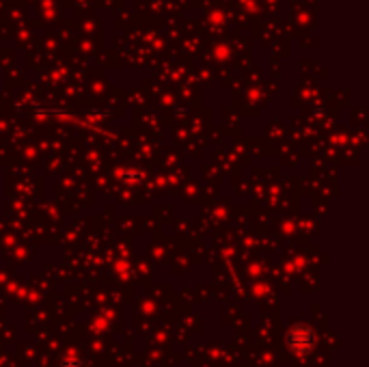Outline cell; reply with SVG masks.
Masks as SVG:
<instances>
[{"mask_svg":"<svg viewBox=\"0 0 369 367\" xmlns=\"http://www.w3.org/2000/svg\"><path fill=\"white\" fill-rule=\"evenodd\" d=\"M290 341H292V345H294V350L296 352H300V354H305L311 345H313V333L309 331V329H296V331H292V335H290Z\"/></svg>","mask_w":369,"mask_h":367,"instance_id":"6da1fadb","label":"cell"}]
</instances>
